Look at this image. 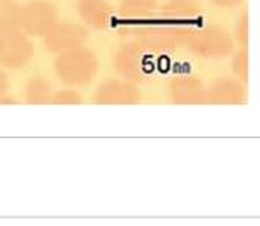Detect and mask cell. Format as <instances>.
<instances>
[{
    "label": "cell",
    "mask_w": 260,
    "mask_h": 226,
    "mask_svg": "<svg viewBox=\"0 0 260 226\" xmlns=\"http://www.w3.org/2000/svg\"><path fill=\"white\" fill-rule=\"evenodd\" d=\"M99 68L96 55L79 46L62 53H58L55 70L62 84L69 87H84L90 84Z\"/></svg>",
    "instance_id": "1"
},
{
    "label": "cell",
    "mask_w": 260,
    "mask_h": 226,
    "mask_svg": "<svg viewBox=\"0 0 260 226\" xmlns=\"http://www.w3.org/2000/svg\"><path fill=\"white\" fill-rule=\"evenodd\" d=\"M136 41L149 53H169L186 43L184 35L165 21L160 15L149 17L133 33Z\"/></svg>",
    "instance_id": "2"
},
{
    "label": "cell",
    "mask_w": 260,
    "mask_h": 226,
    "mask_svg": "<svg viewBox=\"0 0 260 226\" xmlns=\"http://www.w3.org/2000/svg\"><path fill=\"white\" fill-rule=\"evenodd\" d=\"M195 55L206 59H221L233 53L235 38L219 24L198 26L184 43Z\"/></svg>",
    "instance_id": "3"
},
{
    "label": "cell",
    "mask_w": 260,
    "mask_h": 226,
    "mask_svg": "<svg viewBox=\"0 0 260 226\" xmlns=\"http://www.w3.org/2000/svg\"><path fill=\"white\" fill-rule=\"evenodd\" d=\"M117 73L129 82H143L154 71L152 53L145 50L137 41L122 44L114 55Z\"/></svg>",
    "instance_id": "4"
},
{
    "label": "cell",
    "mask_w": 260,
    "mask_h": 226,
    "mask_svg": "<svg viewBox=\"0 0 260 226\" xmlns=\"http://www.w3.org/2000/svg\"><path fill=\"white\" fill-rule=\"evenodd\" d=\"M56 21V6L47 0H32L20 6L18 29L27 36H44Z\"/></svg>",
    "instance_id": "5"
},
{
    "label": "cell",
    "mask_w": 260,
    "mask_h": 226,
    "mask_svg": "<svg viewBox=\"0 0 260 226\" xmlns=\"http://www.w3.org/2000/svg\"><path fill=\"white\" fill-rule=\"evenodd\" d=\"M34 44L20 29L0 33V65L5 68H21L30 62Z\"/></svg>",
    "instance_id": "6"
},
{
    "label": "cell",
    "mask_w": 260,
    "mask_h": 226,
    "mask_svg": "<svg viewBox=\"0 0 260 226\" xmlns=\"http://www.w3.org/2000/svg\"><path fill=\"white\" fill-rule=\"evenodd\" d=\"M158 15L187 38L200 26L201 5L197 0H169Z\"/></svg>",
    "instance_id": "7"
},
{
    "label": "cell",
    "mask_w": 260,
    "mask_h": 226,
    "mask_svg": "<svg viewBox=\"0 0 260 226\" xmlns=\"http://www.w3.org/2000/svg\"><path fill=\"white\" fill-rule=\"evenodd\" d=\"M43 38L49 52L62 53L82 46L87 40V29L78 23L56 21Z\"/></svg>",
    "instance_id": "8"
},
{
    "label": "cell",
    "mask_w": 260,
    "mask_h": 226,
    "mask_svg": "<svg viewBox=\"0 0 260 226\" xmlns=\"http://www.w3.org/2000/svg\"><path fill=\"white\" fill-rule=\"evenodd\" d=\"M140 99V90L129 81H107L94 93V102L98 105H136Z\"/></svg>",
    "instance_id": "9"
},
{
    "label": "cell",
    "mask_w": 260,
    "mask_h": 226,
    "mask_svg": "<svg viewBox=\"0 0 260 226\" xmlns=\"http://www.w3.org/2000/svg\"><path fill=\"white\" fill-rule=\"evenodd\" d=\"M247 100L244 84L238 78L224 76L206 88V103L212 105H242Z\"/></svg>",
    "instance_id": "10"
},
{
    "label": "cell",
    "mask_w": 260,
    "mask_h": 226,
    "mask_svg": "<svg viewBox=\"0 0 260 226\" xmlns=\"http://www.w3.org/2000/svg\"><path fill=\"white\" fill-rule=\"evenodd\" d=\"M169 97L177 105L206 103V87L197 76H175L169 82Z\"/></svg>",
    "instance_id": "11"
},
{
    "label": "cell",
    "mask_w": 260,
    "mask_h": 226,
    "mask_svg": "<svg viewBox=\"0 0 260 226\" xmlns=\"http://www.w3.org/2000/svg\"><path fill=\"white\" fill-rule=\"evenodd\" d=\"M157 9V0H122L119 6L120 24L133 33V30L145 23Z\"/></svg>",
    "instance_id": "12"
},
{
    "label": "cell",
    "mask_w": 260,
    "mask_h": 226,
    "mask_svg": "<svg viewBox=\"0 0 260 226\" xmlns=\"http://www.w3.org/2000/svg\"><path fill=\"white\" fill-rule=\"evenodd\" d=\"M78 12L82 21L93 29H105L110 26L114 11L107 0H79Z\"/></svg>",
    "instance_id": "13"
},
{
    "label": "cell",
    "mask_w": 260,
    "mask_h": 226,
    "mask_svg": "<svg viewBox=\"0 0 260 226\" xmlns=\"http://www.w3.org/2000/svg\"><path fill=\"white\" fill-rule=\"evenodd\" d=\"M52 87L47 79L41 76L30 78L24 85V100L29 105H46L52 102Z\"/></svg>",
    "instance_id": "14"
},
{
    "label": "cell",
    "mask_w": 260,
    "mask_h": 226,
    "mask_svg": "<svg viewBox=\"0 0 260 226\" xmlns=\"http://www.w3.org/2000/svg\"><path fill=\"white\" fill-rule=\"evenodd\" d=\"M20 5L15 0H0V33L18 29Z\"/></svg>",
    "instance_id": "15"
},
{
    "label": "cell",
    "mask_w": 260,
    "mask_h": 226,
    "mask_svg": "<svg viewBox=\"0 0 260 226\" xmlns=\"http://www.w3.org/2000/svg\"><path fill=\"white\" fill-rule=\"evenodd\" d=\"M232 68L241 82H247V79H248V55H247L245 47L235 52L233 61H232Z\"/></svg>",
    "instance_id": "16"
},
{
    "label": "cell",
    "mask_w": 260,
    "mask_h": 226,
    "mask_svg": "<svg viewBox=\"0 0 260 226\" xmlns=\"http://www.w3.org/2000/svg\"><path fill=\"white\" fill-rule=\"evenodd\" d=\"M84 102L82 96L75 90H61L52 96L53 105H81Z\"/></svg>",
    "instance_id": "17"
},
{
    "label": "cell",
    "mask_w": 260,
    "mask_h": 226,
    "mask_svg": "<svg viewBox=\"0 0 260 226\" xmlns=\"http://www.w3.org/2000/svg\"><path fill=\"white\" fill-rule=\"evenodd\" d=\"M235 38L241 47H247L248 43V15L244 14L235 26Z\"/></svg>",
    "instance_id": "18"
},
{
    "label": "cell",
    "mask_w": 260,
    "mask_h": 226,
    "mask_svg": "<svg viewBox=\"0 0 260 226\" xmlns=\"http://www.w3.org/2000/svg\"><path fill=\"white\" fill-rule=\"evenodd\" d=\"M8 90H9V79H8V76L0 70V103H2V102H6L3 97L6 96Z\"/></svg>",
    "instance_id": "19"
},
{
    "label": "cell",
    "mask_w": 260,
    "mask_h": 226,
    "mask_svg": "<svg viewBox=\"0 0 260 226\" xmlns=\"http://www.w3.org/2000/svg\"><path fill=\"white\" fill-rule=\"evenodd\" d=\"M244 0H212V3H215L216 6L221 8H235L238 5H241Z\"/></svg>",
    "instance_id": "20"
}]
</instances>
